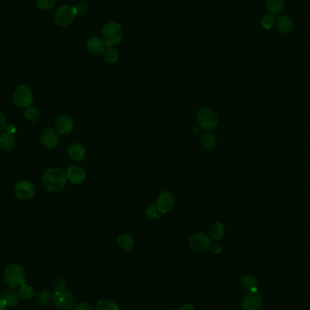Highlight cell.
<instances>
[{"label": "cell", "mask_w": 310, "mask_h": 310, "mask_svg": "<svg viewBox=\"0 0 310 310\" xmlns=\"http://www.w3.org/2000/svg\"><path fill=\"white\" fill-rule=\"evenodd\" d=\"M211 252L213 253V254H215V255H217V254H219L220 252H221V247L218 244H214L211 246Z\"/></svg>", "instance_id": "8d00e7d4"}, {"label": "cell", "mask_w": 310, "mask_h": 310, "mask_svg": "<svg viewBox=\"0 0 310 310\" xmlns=\"http://www.w3.org/2000/svg\"><path fill=\"white\" fill-rule=\"evenodd\" d=\"M40 142L47 149L54 150L59 145V133L52 127H46L40 134Z\"/></svg>", "instance_id": "9c48e42d"}, {"label": "cell", "mask_w": 310, "mask_h": 310, "mask_svg": "<svg viewBox=\"0 0 310 310\" xmlns=\"http://www.w3.org/2000/svg\"><path fill=\"white\" fill-rule=\"evenodd\" d=\"M7 308V304L5 302L4 298L2 297H0V310H6Z\"/></svg>", "instance_id": "ab89813d"}, {"label": "cell", "mask_w": 310, "mask_h": 310, "mask_svg": "<svg viewBox=\"0 0 310 310\" xmlns=\"http://www.w3.org/2000/svg\"><path fill=\"white\" fill-rule=\"evenodd\" d=\"M54 304L55 308L59 310H72L75 303V299L71 292L65 291L62 293H55Z\"/></svg>", "instance_id": "30bf717a"}, {"label": "cell", "mask_w": 310, "mask_h": 310, "mask_svg": "<svg viewBox=\"0 0 310 310\" xmlns=\"http://www.w3.org/2000/svg\"><path fill=\"white\" fill-rule=\"evenodd\" d=\"M265 6L271 15H278L285 8L283 0H265Z\"/></svg>", "instance_id": "7402d4cb"}, {"label": "cell", "mask_w": 310, "mask_h": 310, "mask_svg": "<svg viewBox=\"0 0 310 310\" xmlns=\"http://www.w3.org/2000/svg\"><path fill=\"white\" fill-rule=\"evenodd\" d=\"M86 148L84 146L73 143L67 147V154L74 162H82L86 157Z\"/></svg>", "instance_id": "9a60e30c"}, {"label": "cell", "mask_w": 310, "mask_h": 310, "mask_svg": "<svg viewBox=\"0 0 310 310\" xmlns=\"http://www.w3.org/2000/svg\"><path fill=\"white\" fill-rule=\"evenodd\" d=\"M18 294L23 300H30L35 297L36 291L33 287L27 283L22 284L19 287Z\"/></svg>", "instance_id": "484cf974"}, {"label": "cell", "mask_w": 310, "mask_h": 310, "mask_svg": "<svg viewBox=\"0 0 310 310\" xmlns=\"http://www.w3.org/2000/svg\"><path fill=\"white\" fill-rule=\"evenodd\" d=\"M86 47L90 53L93 54V55H98V54H103L107 46H106L105 41L102 38L97 37V36H92L90 39L87 40Z\"/></svg>", "instance_id": "2e32d148"}, {"label": "cell", "mask_w": 310, "mask_h": 310, "mask_svg": "<svg viewBox=\"0 0 310 310\" xmlns=\"http://www.w3.org/2000/svg\"><path fill=\"white\" fill-rule=\"evenodd\" d=\"M102 39L105 41L107 46H115L119 45L122 39L124 31L122 26L116 22H109L102 29Z\"/></svg>", "instance_id": "277c9868"}, {"label": "cell", "mask_w": 310, "mask_h": 310, "mask_svg": "<svg viewBox=\"0 0 310 310\" xmlns=\"http://www.w3.org/2000/svg\"><path fill=\"white\" fill-rule=\"evenodd\" d=\"M7 118L6 115L0 111V131L4 130L7 126Z\"/></svg>", "instance_id": "d590c367"}, {"label": "cell", "mask_w": 310, "mask_h": 310, "mask_svg": "<svg viewBox=\"0 0 310 310\" xmlns=\"http://www.w3.org/2000/svg\"><path fill=\"white\" fill-rule=\"evenodd\" d=\"M241 286L245 290L250 291L251 292H257V280L251 275H245L241 277Z\"/></svg>", "instance_id": "4316f807"}, {"label": "cell", "mask_w": 310, "mask_h": 310, "mask_svg": "<svg viewBox=\"0 0 310 310\" xmlns=\"http://www.w3.org/2000/svg\"></svg>", "instance_id": "ee69618b"}, {"label": "cell", "mask_w": 310, "mask_h": 310, "mask_svg": "<svg viewBox=\"0 0 310 310\" xmlns=\"http://www.w3.org/2000/svg\"><path fill=\"white\" fill-rule=\"evenodd\" d=\"M179 310H195L194 306L191 303H185L181 307Z\"/></svg>", "instance_id": "f35d334b"}, {"label": "cell", "mask_w": 310, "mask_h": 310, "mask_svg": "<svg viewBox=\"0 0 310 310\" xmlns=\"http://www.w3.org/2000/svg\"><path fill=\"white\" fill-rule=\"evenodd\" d=\"M5 130H6V132H8V133H11V134H15L16 132H17V128L15 127V126L13 125H7L6 126V128H5Z\"/></svg>", "instance_id": "74e56055"}, {"label": "cell", "mask_w": 310, "mask_h": 310, "mask_svg": "<svg viewBox=\"0 0 310 310\" xmlns=\"http://www.w3.org/2000/svg\"><path fill=\"white\" fill-rule=\"evenodd\" d=\"M16 144L15 134L8 132H2L0 134V149L6 152H9L13 149Z\"/></svg>", "instance_id": "44dd1931"}, {"label": "cell", "mask_w": 310, "mask_h": 310, "mask_svg": "<svg viewBox=\"0 0 310 310\" xmlns=\"http://www.w3.org/2000/svg\"></svg>", "instance_id": "7bdbcfd3"}, {"label": "cell", "mask_w": 310, "mask_h": 310, "mask_svg": "<svg viewBox=\"0 0 310 310\" xmlns=\"http://www.w3.org/2000/svg\"><path fill=\"white\" fill-rule=\"evenodd\" d=\"M196 122L201 129L210 132L218 127L219 116L218 112L211 107H201L196 113Z\"/></svg>", "instance_id": "3957f363"}, {"label": "cell", "mask_w": 310, "mask_h": 310, "mask_svg": "<svg viewBox=\"0 0 310 310\" xmlns=\"http://www.w3.org/2000/svg\"><path fill=\"white\" fill-rule=\"evenodd\" d=\"M41 182L47 192H61L67 182L66 171L61 168H49L42 174Z\"/></svg>", "instance_id": "6da1fadb"}, {"label": "cell", "mask_w": 310, "mask_h": 310, "mask_svg": "<svg viewBox=\"0 0 310 310\" xmlns=\"http://www.w3.org/2000/svg\"><path fill=\"white\" fill-rule=\"evenodd\" d=\"M68 283L65 278L60 277L55 280V282L54 283V291L55 293H62L65 292L67 290Z\"/></svg>", "instance_id": "1f68e13d"}, {"label": "cell", "mask_w": 310, "mask_h": 310, "mask_svg": "<svg viewBox=\"0 0 310 310\" xmlns=\"http://www.w3.org/2000/svg\"><path fill=\"white\" fill-rule=\"evenodd\" d=\"M4 282L11 290L19 288L22 284L26 283L27 276L22 266L12 263L7 266L3 273Z\"/></svg>", "instance_id": "7a4b0ae2"}, {"label": "cell", "mask_w": 310, "mask_h": 310, "mask_svg": "<svg viewBox=\"0 0 310 310\" xmlns=\"http://www.w3.org/2000/svg\"><path fill=\"white\" fill-rule=\"evenodd\" d=\"M277 30L282 34H290L294 28V22L287 16H279L276 20Z\"/></svg>", "instance_id": "ac0fdd59"}, {"label": "cell", "mask_w": 310, "mask_h": 310, "mask_svg": "<svg viewBox=\"0 0 310 310\" xmlns=\"http://www.w3.org/2000/svg\"><path fill=\"white\" fill-rule=\"evenodd\" d=\"M55 130L61 135H68L73 132L74 129V122L73 119L67 115H62L56 119L55 123Z\"/></svg>", "instance_id": "4fadbf2b"}, {"label": "cell", "mask_w": 310, "mask_h": 310, "mask_svg": "<svg viewBox=\"0 0 310 310\" xmlns=\"http://www.w3.org/2000/svg\"><path fill=\"white\" fill-rule=\"evenodd\" d=\"M53 298L52 294L49 291L47 290H43L36 294V301L39 305L40 307H46L51 303Z\"/></svg>", "instance_id": "d4e9b609"}, {"label": "cell", "mask_w": 310, "mask_h": 310, "mask_svg": "<svg viewBox=\"0 0 310 310\" xmlns=\"http://www.w3.org/2000/svg\"></svg>", "instance_id": "f6af8a7d"}, {"label": "cell", "mask_w": 310, "mask_h": 310, "mask_svg": "<svg viewBox=\"0 0 310 310\" xmlns=\"http://www.w3.org/2000/svg\"><path fill=\"white\" fill-rule=\"evenodd\" d=\"M149 1H157V0H149Z\"/></svg>", "instance_id": "b9f144b4"}, {"label": "cell", "mask_w": 310, "mask_h": 310, "mask_svg": "<svg viewBox=\"0 0 310 310\" xmlns=\"http://www.w3.org/2000/svg\"><path fill=\"white\" fill-rule=\"evenodd\" d=\"M218 140L217 137L212 134L211 132H206L201 135V137L200 139V144L201 146L206 150V151H211L214 150L217 146Z\"/></svg>", "instance_id": "d6986e66"}, {"label": "cell", "mask_w": 310, "mask_h": 310, "mask_svg": "<svg viewBox=\"0 0 310 310\" xmlns=\"http://www.w3.org/2000/svg\"><path fill=\"white\" fill-rule=\"evenodd\" d=\"M74 17L73 7L69 5H63L57 7L55 14V21L58 27H67L73 23Z\"/></svg>", "instance_id": "52a82bcc"}, {"label": "cell", "mask_w": 310, "mask_h": 310, "mask_svg": "<svg viewBox=\"0 0 310 310\" xmlns=\"http://www.w3.org/2000/svg\"><path fill=\"white\" fill-rule=\"evenodd\" d=\"M56 5V0H36V6L40 10L48 11L53 9Z\"/></svg>", "instance_id": "4dcf8cb0"}, {"label": "cell", "mask_w": 310, "mask_h": 310, "mask_svg": "<svg viewBox=\"0 0 310 310\" xmlns=\"http://www.w3.org/2000/svg\"><path fill=\"white\" fill-rule=\"evenodd\" d=\"M24 116L28 121L36 123V122H37L39 120L40 112L36 107L29 106V107L26 108V110L24 111Z\"/></svg>", "instance_id": "f546056e"}, {"label": "cell", "mask_w": 310, "mask_h": 310, "mask_svg": "<svg viewBox=\"0 0 310 310\" xmlns=\"http://www.w3.org/2000/svg\"><path fill=\"white\" fill-rule=\"evenodd\" d=\"M2 297L4 298L5 302L7 304V307L8 308H16L18 307L21 301V297L19 294L16 293L13 291H7L3 293Z\"/></svg>", "instance_id": "603a6c76"}, {"label": "cell", "mask_w": 310, "mask_h": 310, "mask_svg": "<svg viewBox=\"0 0 310 310\" xmlns=\"http://www.w3.org/2000/svg\"><path fill=\"white\" fill-rule=\"evenodd\" d=\"M12 100L15 106L26 109L33 104V92L28 86L21 85L14 90Z\"/></svg>", "instance_id": "5b68a950"}, {"label": "cell", "mask_w": 310, "mask_h": 310, "mask_svg": "<svg viewBox=\"0 0 310 310\" xmlns=\"http://www.w3.org/2000/svg\"><path fill=\"white\" fill-rule=\"evenodd\" d=\"M262 297L257 292H251L243 298L241 307L243 310H259L262 307Z\"/></svg>", "instance_id": "5bb4252c"}, {"label": "cell", "mask_w": 310, "mask_h": 310, "mask_svg": "<svg viewBox=\"0 0 310 310\" xmlns=\"http://www.w3.org/2000/svg\"><path fill=\"white\" fill-rule=\"evenodd\" d=\"M95 310H120L117 304L111 299H101L95 306Z\"/></svg>", "instance_id": "83f0119b"}, {"label": "cell", "mask_w": 310, "mask_h": 310, "mask_svg": "<svg viewBox=\"0 0 310 310\" xmlns=\"http://www.w3.org/2000/svg\"><path fill=\"white\" fill-rule=\"evenodd\" d=\"M73 7V11L76 15H86L88 13L89 9H90V6L88 3L86 2H80L78 4H76Z\"/></svg>", "instance_id": "836d02e7"}, {"label": "cell", "mask_w": 310, "mask_h": 310, "mask_svg": "<svg viewBox=\"0 0 310 310\" xmlns=\"http://www.w3.org/2000/svg\"><path fill=\"white\" fill-rule=\"evenodd\" d=\"M14 192L17 198L21 201H29L34 198L36 194V188L32 182L22 180L15 185Z\"/></svg>", "instance_id": "ba28073f"}, {"label": "cell", "mask_w": 310, "mask_h": 310, "mask_svg": "<svg viewBox=\"0 0 310 310\" xmlns=\"http://www.w3.org/2000/svg\"><path fill=\"white\" fill-rule=\"evenodd\" d=\"M189 247L192 251L197 253H204L209 251L212 246L211 237L203 232H195L188 240Z\"/></svg>", "instance_id": "8992f818"}, {"label": "cell", "mask_w": 310, "mask_h": 310, "mask_svg": "<svg viewBox=\"0 0 310 310\" xmlns=\"http://www.w3.org/2000/svg\"><path fill=\"white\" fill-rule=\"evenodd\" d=\"M192 132L193 134H195V135L200 134V130H199L198 127H197V126H193L192 128Z\"/></svg>", "instance_id": "60d3db41"}, {"label": "cell", "mask_w": 310, "mask_h": 310, "mask_svg": "<svg viewBox=\"0 0 310 310\" xmlns=\"http://www.w3.org/2000/svg\"><path fill=\"white\" fill-rule=\"evenodd\" d=\"M73 310H93V308L89 303H80L75 306V308L73 309Z\"/></svg>", "instance_id": "e575fe53"}, {"label": "cell", "mask_w": 310, "mask_h": 310, "mask_svg": "<svg viewBox=\"0 0 310 310\" xmlns=\"http://www.w3.org/2000/svg\"><path fill=\"white\" fill-rule=\"evenodd\" d=\"M116 244L121 251L129 252L134 247V238L130 233H123L116 238Z\"/></svg>", "instance_id": "e0dca14e"}, {"label": "cell", "mask_w": 310, "mask_h": 310, "mask_svg": "<svg viewBox=\"0 0 310 310\" xmlns=\"http://www.w3.org/2000/svg\"><path fill=\"white\" fill-rule=\"evenodd\" d=\"M146 217L152 220H155V219H158L162 217L163 213L162 211H160V209L158 208V206L155 204L149 205L146 210Z\"/></svg>", "instance_id": "f1b7e54d"}, {"label": "cell", "mask_w": 310, "mask_h": 310, "mask_svg": "<svg viewBox=\"0 0 310 310\" xmlns=\"http://www.w3.org/2000/svg\"><path fill=\"white\" fill-rule=\"evenodd\" d=\"M275 23H276V21H275L273 15H265L261 20V26L265 29H271L275 26Z\"/></svg>", "instance_id": "d6a6232c"}, {"label": "cell", "mask_w": 310, "mask_h": 310, "mask_svg": "<svg viewBox=\"0 0 310 310\" xmlns=\"http://www.w3.org/2000/svg\"><path fill=\"white\" fill-rule=\"evenodd\" d=\"M103 58L108 64H115L119 60L118 50L114 46H107L103 52Z\"/></svg>", "instance_id": "cb8c5ba5"}, {"label": "cell", "mask_w": 310, "mask_h": 310, "mask_svg": "<svg viewBox=\"0 0 310 310\" xmlns=\"http://www.w3.org/2000/svg\"><path fill=\"white\" fill-rule=\"evenodd\" d=\"M66 173L67 181H69L72 184H82L86 181V171L77 165H73L67 168Z\"/></svg>", "instance_id": "7c38bea8"}, {"label": "cell", "mask_w": 310, "mask_h": 310, "mask_svg": "<svg viewBox=\"0 0 310 310\" xmlns=\"http://www.w3.org/2000/svg\"><path fill=\"white\" fill-rule=\"evenodd\" d=\"M225 232H226L225 225L220 221H216L213 224H211V227H210V231H209L210 237H211V239H213L215 241L221 240L224 237Z\"/></svg>", "instance_id": "ffe728a7"}, {"label": "cell", "mask_w": 310, "mask_h": 310, "mask_svg": "<svg viewBox=\"0 0 310 310\" xmlns=\"http://www.w3.org/2000/svg\"><path fill=\"white\" fill-rule=\"evenodd\" d=\"M176 203V199L174 194L170 191H164L161 192L156 200V205L163 214L172 211Z\"/></svg>", "instance_id": "8fae6325"}]
</instances>
